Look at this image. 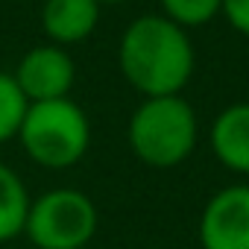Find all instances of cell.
I'll use <instances>...</instances> for the list:
<instances>
[{
  "label": "cell",
  "instance_id": "obj_11",
  "mask_svg": "<svg viewBox=\"0 0 249 249\" xmlns=\"http://www.w3.org/2000/svg\"><path fill=\"white\" fill-rule=\"evenodd\" d=\"M161 15L182 30H199L220 18V0H159Z\"/></svg>",
  "mask_w": 249,
  "mask_h": 249
},
{
  "label": "cell",
  "instance_id": "obj_6",
  "mask_svg": "<svg viewBox=\"0 0 249 249\" xmlns=\"http://www.w3.org/2000/svg\"><path fill=\"white\" fill-rule=\"evenodd\" d=\"M12 76L30 103L62 100V97H71V91H73L76 62L68 53V47L44 41V44L30 47L18 59Z\"/></svg>",
  "mask_w": 249,
  "mask_h": 249
},
{
  "label": "cell",
  "instance_id": "obj_2",
  "mask_svg": "<svg viewBox=\"0 0 249 249\" xmlns=\"http://www.w3.org/2000/svg\"><path fill=\"white\" fill-rule=\"evenodd\" d=\"M126 141L132 156L156 170L185 164L199 144V120L182 94L144 97L129 114Z\"/></svg>",
  "mask_w": 249,
  "mask_h": 249
},
{
  "label": "cell",
  "instance_id": "obj_5",
  "mask_svg": "<svg viewBox=\"0 0 249 249\" xmlns=\"http://www.w3.org/2000/svg\"><path fill=\"white\" fill-rule=\"evenodd\" d=\"M199 249H249V182L211 194L199 211Z\"/></svg>",
  "mask_w": 249,
  "mask_h": 249
},
{
  "label": "cell",
  "instance_id": "obj_7",
  "mask_svg": "<svg viewBox=\"0 0 249 249\" xmlns=\"http://www.w3.org/2000/svg\"><path fill=\"white\" fill-rule=\"evenodd\" d=\"M208 144L226 170L249 176V100L229 103L214 114L208 126Z\"/></svg>",
  "mask_w": 249,
  "mask_h": 249
},
{
  "label": "cell",
  "instance_id": "obj_1",
  "mask_svg": "<svg viewBox=\"0 0 249 249\" xmlns=\"http://www.w3.org/2000/svg\"><path fill=\"white\" fill-rule=\"evenodd\" d=\"M117 68L141 97L182 94L196 71V50L179 24L161 12L138 15L117 41Z\"/></svg>",
  "mask_w": 249,
  "mask_h": 249
},
{
  "label": "cell",
  "instance_id": "obj_12",
  "mask_svg": "<svg viewBox=\"0 0 249 249\" xmlns=\"http://www.w3.org/2000/svg\"><path fill=\"white\" fill-rule=\"evenodd\" d=\"M220 18L226 24L249 38V0H220Z\"/></svg>",
  "mask_w": 249,
  "mask_h": 249
},
{
  "label": "cell",
  "instance_id": "obj_8",
  "mask_svg": "<svg viewBox=\"0 0 249 249\" xmlns=\"http://www.w3.org/2000/svg\"><path fill=\"white\" fill-rule=\"evenodd\" d=\"M97 0H44L41 6V33L50 44L73 47L94 36L100 24Z\"/></svg>",
  "mask_w": 249,
  "mask_h": 249
},
{
  "label": "cell",
  "instance_id": "obj_10",
  "mask_svg": "<svg viewBox=\"0 0 249 249\" xmlns=\"http://www.w3.org/2000/svg\"><path fill=\"white\" fill-rule=\"evenodd\" d=\"M30 100L24 97V91L18 88L15 76L0 71V144H9L18 138L21 120L27 114Z\"/></svg>",
  "mask_w": 249,
  "mask_h": 249
},
{
  "label": "cell",
  "instance_id": "obj_13",
  "mask_svg": "<svg viewBox=\"0 0 249 249\" xmlns=\"http://www.w3.org/2000/svg\"><path fill=\"white\" fill-rule=\"evenodd\" d=\"M100 6H117V3H129V0H97Z\"/></svg>",
  "mask_w": 249,
  "mask_h": 249
},
{
  "label": "cell",
  "instance_id": "obj_4",
  "mask_svg": "<svg viewBox=\"0 0 249 249\" xmlns=\"http://www.w3.org/2000/svg\"><path fill=\"white\" fill-rule=\"evenodd\" d=\"M97 229V202L85 191L62 185L33 196L24 234L36 249H85Z\"/></svg>",
  "mask_w": 249,
  "mask_h": 249
},
{
  "label": "cell",
  "instance_id": "obj_3",
  "mask_svg": "<svg viewBox=\"0 0 249 249\" xmlns=\"http://www.w3.org/2000/svg\"><path fill=\"white\" fill-rule=\"evenodd\" d=\"M15 141L33 164L44 170H68L79 164L91 147V120L71 97L30 103Z\"/></svg>",
  "mask_w": 249,
  "mask_h": 249
},
{
  "label": "cell",
  "instance_id": "obj_9",
  "mask_svg": "<svg viewBox=\"0 0 249 249\" xmlns=\"http://www.w3.org/2000/svg\"><path fill=\"white\" fill-rule=\"evenodd\" d=\"M30 202L33 196L21 173L12 164L0 161V246L24 234Z\"/></svg>",
  "mask_w": 249,
  "mask_h": 249
}]
</instances>
